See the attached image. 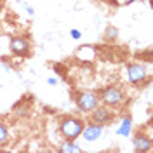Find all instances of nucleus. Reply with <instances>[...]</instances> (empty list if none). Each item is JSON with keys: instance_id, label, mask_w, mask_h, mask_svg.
Masks as SVG:
<instances>
[{"instance_id": "19", "label": "nucleus", "mask_w": 153, "mask_h": 153, "mask_svg": "<svg viewBox=\"0 0 153 153\" xmlns=\"http://www.w3.org/2000/svg\"><path fill=\"white\" fill-rule=\"evenodd\" d=\"M89 2H96V0H89Z\"/></svg>"}, {"instance_id": "2", "label": "nucleus", "mask_w": 153, "mask_h": 153, "mask_svg": "<svg viewBox=\"0 0 153 153\" xmlns=\"http://www.w3.org/2000/svg\"><path fill=\"white\" fill-rule=\"evenodd\" d=\"M84 120L76 118V117H63L59 120V134L65 137V139H70V141H75L76 137L82 134V129H84Z\"/></svg>"}, {"instance_id": "4", "label": "nucleus", "mask_w": 153, "mask_h": 153, "mask_svg": "<svg viewBox=\"0 0 153 153\" xmlns=\"http://www.w3.org/2000/svg\"><path fill=\"white\" fill-rule=\"evenodd\" d=\"M125 71H127L129 84L134 87H139L141 84H144L148 80V75H150L148 68L144 66V65H141V63H129L125 66Z\"/></svg>"}, {"instance_id": "3", "label": "nucleus", "mask_w": 153, "mask_h": 153, "mask_svg": "<svg viewBox=\"0 0 153 153\" xmlns=\"http://www.w3.org/2000/svg\"><path fill=\"white\" fill-rule=\"evenodd\" d=\"M73 99H75V105L78 108V111H82V113H91L96 106L99 105V96L94 91H80V92H75Z\"/></svg>"}, {"instance_id": "5", "label": "nucleus", "mask_w": 153, "mask_h": 153, "mask_svg": "<svg viewBox=\"0 0 153 153\" xmlns=\"http://www.w3.org/2000/svg\"><path fill=\"white\" fill-rule=\"evenodd\" d=\"M113 120H115L113 108H108L105 105H97L91 111V122H96V124L101 125H110Z\"/></svg>"}, {"instance_id": "10", "label": "nucleus", "mask_w": 153, "mask_h": 153, "mask_svg": "<svg viewBox=\"0 0 153 153\" xmlns=\"http://www.w3.org/2000/svg\"><path fill=\"white\" fill-rule=\"evenodd\" d=\"M57 150H59L61 153H80L82 152V148H80L75 141H70V139H65L63 144H61Z\"/></svg>"}, {"instance_id": "12", "label": "nucleus", "mask_w": 153, "mask_h": 153, "mask_svg": "<svg viewBox=\"0 0 153 153\" xmlns=\"http://www.w3.org/2000/svg\"><path fill=\"white\" fill-rule=\"evenodd\" d=\"M7 143H9V129H7V125L0 124V146Z\"/></svg>"}, {"instance_id": "16", "label": "nucleus", "mask_w": 153, "mask_h": 153, "mask_svg": "<svg viewBox=\"0 0 153 153\" xmlns=\"http://www.w3.org/2000/svg\"><path fill=\"white\" fill-rule=\"evenodd\" d=\"M25 7H26V12H28L30 16H33V14H35V10L31 9V7H30V5H25Z\"/></svg>"}, {"instance_id": "11", "label": "nucleus", "mask_w": 153, "mask_h": 153, "mask_svg": "<svg viewBox=\"0 0 153 153\" xmlns=\"http://www.w3.org/2000/svg\"><path fill=\"white\" fill-rule=\"evenodd\" d=\"M103 38H105V42H115L118 38V30L115 28V26H106Z\"/></svg>"}, {"instance_id": "7", "label": "nucleus", "mask_w": 153, "mask_h": 153, "mask_svg": "<svg viewBox=\"0 0 153 153\" xmlns=\"http://www.w3.org/2000/svg\"><path fill=\"white\" fill-rule=\"evenodd\" d=\"M103 132H105V125L91 122V124L84 125V129H82V134H80V136L85 139L87 143H94V141H97V139L103 136Z\"/></svg>"}, {"instance_id": "6", "label": "nucleus", "mask_w": 153, "mask_h": 153, "mask_svg": "<svg viewBox=\"0 0 153 153\" xmlns=\"http://www.w3.org/2000/svg\"><path fill=\"white\" fill-rule=\"evenodd\" d=\"M9 47H10V52L19 57H26L31 52V44H30V40L26 37H12Z\"/></svg>"}, {"instance_id": "9", "label": "nucleus", "mask_w": 153, "mask_h": 153, "mask_svg": "<svg viewBox=\"0 0 153 153\" xmlns=\"http://www.w3.org/2000/svg\"><path fill=\"white\" fill-rule=\"evenodd\" d=\"M131 131H132V118L127 115V117L122 118V124L117 129V134L122 136V137H129V136H131Z\"/></svg>"}, {"instance_id": "1", "label": "nucleus", "mask_w": 153, "mask_h": 153, "mask_svg": "<svg viewBox=\"0 0 153 153\" xmlns=\"http://www.w3.org/2000/svg\"><path fill=\"white\" fill-rule=\"evenodd\" d=\"M97 96H99V103L108 108H118L125 103V92L118 85L105 87L97 92Z\"/></svg>"}, {"instance_id": "17", "label": "nucleus", "mask_w": 153, "mask_h": 153, "mask_svg": "<svg viewBox=\"0 0 153 153\" xmlns=\"http://www.w3.org/2000/svg\"><path fill=\"white\" fill-rule=\"evenodd\" d=\"M106 4H110V5H117V0H105Z\"/></svg>"}, {"instance_id": "18", "label": "nucleus", "mask_w": 153, "mask_h": 153, "mask_svg": "<svg viewBox=\"0 0 153 153\" xmlns=\"http://www.w3.org/2000/svg\"><path fill=\"white\" fill-rule=\"evenodd\" d=\"M4 9V0H0V10Z\"/></svg>"}, {"instance_id": "13", "label": "nucleus", "mask_w": 153, "mask_h": 153, "mask_svg": "<svg viewBox=\"0 0 153 153\" xmlns=\"http://www.w3.org/2000/svg\"><path fill=\"white\" fill-rule=\"evenodd\" d=\"M14 113L19 115V117H28L30 115V106H23V105L14 106Z\"/></svg>"}, {"instance_id": "14", "label": "nucleus", "mask_w": 153, "mask_h": 153, "mask_svg": "<svg viewBox=\"0 0 153 153\" xmlns=\"http://www.w3.org/2000/svg\"><path fill=\"white\" fill-rule=\"evenodd\" d=\"M70 37L73 38V40H80L82 38V33L78 30H70Z\"/></svg>"}, {"instance_id": "8", "label": "nucleus", "mask_w": 153, "mask_h": 153, "mask_svg": "<svg viewBox=\"0 0 153 153\" xmlns=\"http://www.w3.org/2000/svg\"><path fill=\"white\" fill-rule=\"evenodd\" d=\"M132 146H134V152L136 153H148L152 152L153 143H152V137L146 136L144 132H137L132 137Z\"/></svg>"}, {"instance_id": "15", "label": "nucleus", "mask_w": 153, "mask_h": 153, "mask_svg": "<svg viewBox=\"0 0 153 153\" xmlns=\"http://www.w3.org/2000/svg\"><path fill=\"white\" fill-rule=\"evenodd\" d=\"M47 84H49V85H56V84H57V78L51 76V78H47Z\"/></svg>"}]
</instances>
